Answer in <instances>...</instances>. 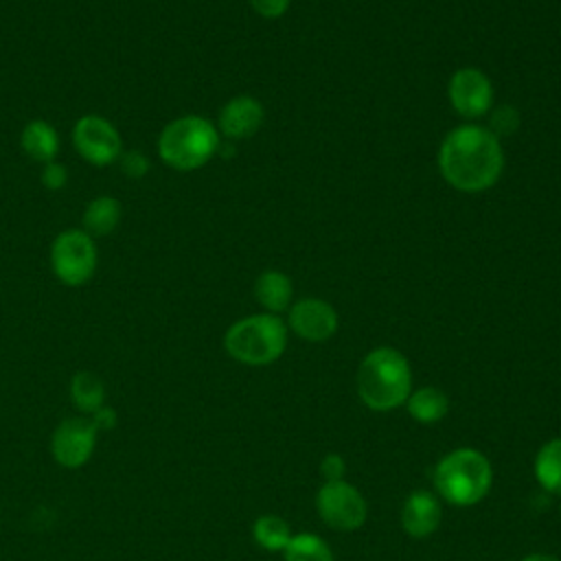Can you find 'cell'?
<instances>
[{
	"label": "cell",
	"instance_id": "cell-11",
	"mask_svg": "<svg viewBox=\"0 0 561 561\" xmlns=\"http://www.w3.org/2000/svg\"><path fill=\"white\" fill-rule=\"evenodd\" d=\"M289 329L302 340L324 342L337 331V313L324 300L305 298L289 309Z\"/></svg>",
	"mask_w": 561,
	"mask_h": 561
},
{
	"label": "cell",
	"instance_id": "cell-22",
	"mask_svg": "<svg viewBox=\"0 0 561 561\" xmlns=\"http://www.w3.org/2000/svg\"><path fill=\"white\" fill-rule=\"evenodd\" d=\"M121 169L125 175L138 180V178H145L147 171H149V160L145 153L140 151H123L121 153Z\"/></svg>",
	"mask_w": 561,
	"mask_h": 561
},
{
	"label": "cell",
	"instance_id": "cell-3",
	"mask_svg": "<svg viewBox=\"0 0 561 561\" xmlns=\"http://www.w3.org/2000/svg\"><path fill=\"white\" fill-rule=\"evenodd\" d=\"M491 482V462L473 447H458L434 467V486L454 506L478 504L489 493Z\"/></svg>",
	"mask_w": 561,
	"mask_h": 561
},
{
	"label": "cell",
	"instance_id": "cell-26",
	"mask_svg": "<svg viewBox=\"0 0 561 561\" xmlns=\"http://www.w3.org/2000/svg\"><path fill=\"white\" fill-rule=\"evenodd\" d=\"M344 460L337 456V454H329L324 456V460L320 462V471H322V478H327V482H333V480H342L344 476Z\"/></svg>",
	"mask_w": 561,
	"mask_h": 561
},
{
	"label": "cell",
	"instance_id": "cell-5",
	"mask_svg": "<svg viewBox=\"0 0 561 561\" xmlns=\"http://www.w3.org/2000/svg\"><path fill=\"white\" fill-rule=\"evenodd\" d=\"M287 346V327L274 313H256L237 320L224 335L228 355L248 366L276 362Z\"/></svg>",
	"mask_w": 561,
	"mask_h": 561
},
{
	"label": "cell",
	"instance_id": "cell-1",
	"mask_svg": "<svg viewBox=\"0 0 561 561\" xmlns=\"http://www.w3.org/2000/svg\"><path fill=\"white\" fill-rule=\"evenodd\" d=\"M504 167V153L493 131L478 125L451 129L438 151V169L447 184L462 193L491 188Z\"/></svg>",
	"mask_w": 561,
	"mask_h": 561
},
{
	"label": "cell",
	"instance_id": "cell-27",
	"mask_svg": "<svg viewBox=\"0 0 561 561\" xmlns=\"http://www.w3.org/2000/svg\"><path fill=\"white\" fill-rule=\"evenodd\" d=\"M96 430H112L116 425V412L107 405H101L96 412H92V419Z\"/></svg>",
	"mask_w": 561,
	"mask_h": 561
},
{
	"label": "cell",
	"instance_id": "cell-15",
	"mask_svg": "<svg viewBox=\"0 0 561 561\" xmlns=\"http://www.w3.org/2000/svg\"><path fill=\"white\" fill-rule=\"evenodd\" d=\"M254 296L270 313L285 311L291 300V280L278 270H267L259 274L254 283Z\"/></svg>",
	"mask_w": 561,
	"mask_h": 561
},
{
	"label": "cell",
	"instance_id": "cell-25",
	"mask_svg": "<svg viewBox=\"0 0 561 561\" xmlns=\"http://www.w3.org/2000/svg\"><path fill=\"white\" fill-rule=\"evenodd\" d=\"M250 7L263 18H280L287 11L289 0H250Z\"/></svg>",
	"mask_w": 561,
	"mask_h": 561
},
{
	"label": "cell",
	"instance_id": "cell-18",
	"mask_svg": "<svg viewBox=\"0 0 561 561\" xmlns=\"http://www.w3.org/2000/svg\"><path fill=\"white\" fill-rule=\"evenodd\" d=\"M535 478L541 489L561 495V438L541 445L535 456Z\"/></svg>",
	"mask_w": 561,
	"mask_h": 561
},
{
	"label": "cell",
	"instance_id": "cell-23",
	"mask_svg": "<svg viewBox=\"0 0 561 561\" xmlns=\"http://www.w3.org/2000/svg\"><path fill=\"white\" fill-rule=\"evenodd\" d=\"M66 180H68V171H66L64 164H59V162H55V160L44 164V169H42V184H44L48 191H59V188H64Z\"/></svg>",
	"mask_w": 561,
	"mask_h": 561
},
{
	"label": "cell",
	"instance_id": "cell-19",
	"mask_svg": "<svg viewBox=\"0 0 561 561\" xmlns=\"http://www.w3.org/2000/svg\"><path fill=\"white\" fill-rule=\"evenodd\" d=\"M70 397L79 410L92 414L101 405H105V386L94 373L81 370L70 381Z\"/></svg>",
	"mask_w": 561,
	"mask_h": 561
},
{
	"label": "cell",
	"instance_id": "cell-9",
	"mask_svg": "<svg viewBox=\"0 0 561 561\" xmlns=\"http://www.w3.org/2000/svg\"><path fill=\"white\" fill-rule=\"evenodd\" d=\"M96 432L99 430L90 419H83V416L64 419L53 432V440H50L53 458L68 469H77L85 465L94 451Z\"/></svg>",
	"mask_w": 561,
	"mask_h": 561
},
{
	"label": "cell",
	"instance_id": "cell-6",
	"mask_svg": "<svg viewBox=\"0 0 561 561\" xmlns=\"http://www.w3.org/2000/svg\"><path fill=\"white\" fill-rule=\"evenodd\" d=\"M53 274L68 287L85 285L96 270V245L83 228L61 230L50 245Z\"/></svg>",
	"mask_w": 561,
	"mask_h": 561
},
{
	"label": "cell",
	"instance_id": "cell-20",
	"mask_svg": "<svg viewBox=\"0 0 561 561\" xmlns=\"http://www.w3.org/2000/svg\"><path fill=\"white\" fill-rule=\"evenodd\" d=\"M252 535L256 543L270 552L285 550V546L291 539L289 524L278 515H261L252 526Z\"/></svg>",
	"mask_w": 561,
	"mask_h": 561
},
{
	"label": "cell",
	"instance_id": "cell-10",
	"mask_svg": "<svg viewBox=\"0 0 561 561\" xmlns=\"http://www.w3.org/2000/svg\"><path fill=\"white\" fill-rule=\"evenodd\" d=\"M447 92L454 110L465 118H478L486 114L493 101L489 77L476 68L456 70L449 79Z\"/></svg>",
	"mask_w": 561,
	"mask_h": 561
},
{
	"label": "cell",
	"instance_id": "cell-7",
	"mask_svg": "<svg viewBox=\"0 0 561 561\" xmlns=\"http://www.w3.org/2000/svg\"><path fill=\"white\" fill-rule=\"evenodd\" d=\"M316 508L320 519L333 530L348 533L359 528L366 519V500L353 484L344 480L324 482L318 489Z\"/></svg>",
	"mask_w": 561,
	"mask_h": 561
},
{
	"label": "cell",
	"instance_id": "cell-8",
	"mask_svg": "<svg viewBox=\"0 0 561 561\" xmlns=\"http://www.w3.org/2000/svg\"><path fill=\"white\" fill-rule=\"evenodd\" d=\"M72 142L77 153L96 167L112 164L123 153L118 129L107 118L96 114H85L75 123Z\"/></svg>",
	"mask_w": 561,
	"mask_h": 561
},
{
	"label": "cell",
	"instance_id": "cell-13",
	"mask_svg": "<svg viewBox=\"0 0 561 561\" xmlns=\"http://www.w3.org/2000/svg\"><path fill=\"white\" fill-rule=\"evenodd\" d=\"M440 524V504L430 491H414L405 497L401 508V526L410 537H427Z\"/></svg>",
	"mask_w": 561,
	"mask_h": 561
},
{
	"label": "cell",
	"instance_id": "cell-16",
	"mask_svg": "<svg viewBox=\"0 0 561 561\" xmlns=\"http://www.w3.org/2000/svg\"><path fill=\"white\" fill-rule=\"evenodd\" d=\"M123 208L116 197L99 195L83 210V230L92 237L110 234L121 221Z\"/></svg>",
	"mask_w": 561,
	"mask_h": 561
},
{
	"label": "cell",
	"instance_id": "cell-24",
	"mask_svg": "<svg viewBox=\"0 0 561 561\" xmlns=\"http://www.w3.org/2000/svg\"><path fill=\"white\" fill-rule=\"evenodd\" d=\"M517 123H519L517 112H515L513 107L504 105V107L495 110V114H493V121H491L493 134H495V136H497V134H513V129L517 127Z\"/></svg>",
	"mask_w": 561,
	"mask_h": 561
},
{
	"label": "cell",
	"instance_id": "cell-4",
	"mask_svg": "<svg viewBox=\"0 0 561 561\" xmlns=\"http://www.w3.org/2000/svg\"><path fill=\"white\" fill-rule=\"evenodd\" d=\"M219 147L215 125L202 116H180L164 125L158 136V153L175 171H195L204 167Z\"/></svg>",
	"mask_w": 561,
	"mask_h": 561
},
{
	"label": "cell",
	"instance_id": "cell-14",
	"mask_svg": "<svg viewBox=\"0 0 561 561\" xmlns=\"http://www.w3.org/2000/svg\"><path fill=\"white\" fill-rule=\"evenodd\" d=\"M20 145L31 160L46 164V162H53L59 151V136L50 123L31 121L24 125L20 134Z\"/></svg>",
	"mask_w": 561,
	"mask_h": 561
},
{
	"label": "cell",
	"instance_id": "cell-17",
	"mask_svg": "<svg viewBox=\"0 0 561 561\" xmlns=\"http://www.w3.org/2000/svg\"><path fill=\"white\" fill-rule=\"evenodd\" d=\"M405 405L410 416L416 419L419 423H438L449 410V399L443 390L434 386H425L410 392Z\"/></svg>",
	"mask_w": 561,
	"mask_h": 561
},
{
	"label": "cell",
	"instance_id": "cell-2",
	"mask_svg": "<svg viewBox=\"0 0 561 561\" xmlns=\"http://www.w3.org/2000/svg\"><path fill=\"white\" fill-rule=\"evenodd\" d=\"M412 392V370L408 359L390 346L373 348L357 370V394L377 412H388L408 401Z\"/></svg>",
	"mask_w": 561,
	"mask_h": 561
},
{
	"label": "cell",
	"instance_id": "cell-21",
	"mask_svg": "<svg viewBox=\"0 0 561 561\" xmlns=\"http://www.w3.org/2000/svg\"><path fill=\"white\" fill-rule=\"evenodd\" d=\"M283 554L285 561H333V552L327 541L313 533L291 535Z\"/></svg>",
	"mask_w": 561,
	"mask_h": 561
},
{
	"label": "cell",
	"instance_id": "cell-12",
	"mask_svg": "<svg viewBox=\"0 0 561 561\" xmlns=\"http://www.w3.org/2000/svg\"><path fill=\"white\" fill-rule=\"evenodd\" d=\"M263 105L248 94L230 99L219 112V129L224 136L241 140L250 138L263 125Z\"/></svg>",
	"mask_w": 561,
	"mask_h": 561
},
{
	"label": "cell",
	"instance_id": "cell-28",
	"mask_svg": "<svg viewBox=\"0 0 561 561\" xmlns=\"http://www.w3.org/2000/svg\"><path fill=\"white\" fill-rule=\"evenodd\" d=\"M522 561H559L557 557H552V554H543V552H535V554H528V557H524Z\"/></svg>",
	"mask_w": 561,
	"mask_h": 561
}]
</instances>
